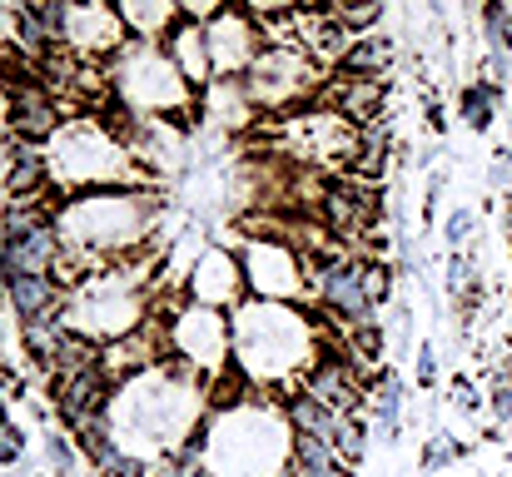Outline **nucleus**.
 I'll use <instances>...</instances> for the list:
<instances>
[{"mask_svg": "<svg viewBox=\"0 0 512 477\" xmlns=\"http://www.w3.org/2000/svg\"><path fill=\"white\" fill-rule=\"evenodd\" d=\"M309 294L319 299L324 314H334L343 328H363V323H378V309L368 304L363 294V259L343 254V249H329L319 254V264L309 269Z\"/></svg>", "mask_w": 512, "mask_h": 477, "instance_id": "nucleus-8", "label": "nucleus"}, {"mask_svg": "<svg viewBox=\"0 0 512 477\" xmlns=\"http://www.w3.org/2000/svg\"><path fill=\"white\" fill-rule=\"evenodd\" d=\"M363 294H368V304H373V309L393 294V279H388V269H383L378 259H363Z\"/></svg>", "mask_w": 512, "mask_h": 477, "instance_id": "nucleus-32", "label": "nucleus"}, {"mask_svg": "<svg viewBox=\"0 0 512 477\" xmlns=\"http://www.w3.org/2000/svg\"><path fill=\"white\" fill-rule=\"evenodd\" d=\"M478 20H483V45L498 50V55H512V10L508 5L488 0V5L478 10Z\"/></svg>", "mask_w": 512, "mask_h": 477, "instance_id": "nucleus-29", "label": "nucleus"}, {"mask_svg": "<svg viewBox=\"0 0 512 477\" xmlns=\"http://www.w3.org/2000/svg\"><path fill=\"white\" fill-rule=\"evenodd\" d=\"M279 408H284V418H289V428H294L299 438H324V443H334V428H339L343 413H329V408L314 403L309 393H289Z\"/></svg>", "mask_w": 512, "mask_h": 477, "instance_id": "nucleus-23", "label": "nucleus"}, {"mask_svg": "<svg viewBox=\"0 0 512 477\" xmlns=\"http://www.w3.org/2000/svg\"><path fill=\"white\" fill-rule=\"evenodd\" d=\"M284 477H294V473H284Z\"/></svg>", "mask_w": 512, "mask_h": 477, "instance_id": "nucleus-43", "label": "nucleus"}, {"mask_svg": "<svg viewBox=\"0 0 512 477\" xmlns=\"http://www.w3.org/2000/svg\"><path fill=\"white\" fill-rule=\"evenodd\" d=\"M65 323L60 318H50V323H30V328H20V338H25V353L45 368V373H55V363H60V348H65Z\"/></svg>", "mask_w": 512, "mask_h": 477, "instance_id": "nucleus-27", "label": "nucleus"}, {"mask_svg": "<svg viewBox=\"0 0 512 477\" xmlns=\"http://www.w3.org/2000/svg\"><path fill=\"white\" fill-rule=\"evenodd\" d=\"M279 140L294 159H309V164H343V159H358V130L334 115V110H314V115H294L279 125Z\"/></svg>", "mask_w": 512, "mask_h": 477, "instance_id": "nucleus-11", "label": "nucleus"}, {"mask_svg": "<svg viewBox=\"0 0 512 477\" xmlns=\"http://www.w3.org/2000/svg\"><path fill=\"white\" fill-rule=\"evenodd\" d=\"M304 393L314 403H324L329 413H343V418H358L368 408V388H363V373L353 358H343L334 348H324L314 358V368L304 373Z\"/></svg>", "mask_w": 512, "mask_h": 477, "instance_id": "nucleus-13", "label": "nucleus"}, {"mask_svg": "<svg viewBox=\"0 0 512 477\" xmlns=\"http://www.w3.org/2000/svg\"><path fill=\"white\" fill-rule=\"evenodd\" d=\"M334 453H339L343 468H358V463H363V453H368V428H363V418H339V428H334Z\"/></svg>", "mask_w": 512, "mask_h": 477, "instance_id": "nucleus-30", "label": "nucleus"}, {"mask_svg": "<svg viewBox=\"0 0 512 477\" xmlns=\"http://www.w3.org/2000/svg\"><path fill=\"white\" fill-rule=\"evenodd\" d=\"M493 413H498V418H512V388L508 383H493Z\"/></svg>", "mask_w": 512, "mask_h": 477, "instance_id": "nucleus-39", "label": "nucleus"}, {"mask_svg": "<svg viewBox=\"0 0 512 477\" xmlns=\"http://www.w3.org/2000/svg\"><path fill=\"white\" fill-rule=\"evenodd\" d=\"M413 378H418V388H433V383H438V353H433V343H423V348H418Z\"/></svg>", "mask_w": 512, "mask_h": 477, "instance_id": "nucleus-35", "label": "nucleus"}, {"mask_svg": "<svg viewBox=\"0 0 512 477\" xmlns=\"http://www.w3.org/2000/svg\"><path fill=\"white\" fill-rule=\"evenodd\" d=\"M110 90L120 95L125 110H150V115H170L189 105V80L174 70V60L165 55V45H145L130 40L115 60H110Z\"/></svg>", "mask_w": 512, "mask_h": 477, "instance_id": "nucleus-5", "label": "nucleus"}, {"mask_svg": "<svg viewBox=\"0 0 512 477\" xmlns=\"http://www.w3.org/2000/svg\"><path fill=\"white\" fill-rule=\"evenodd\" d=\"M65 284L55 279V274H10L5 279V299H10V309L20 318V328H30V323H50V318L65 314Z\"/></svg>", "mask_w": 512, "mask_h": 477, "instance_id": "nucleus-15", "label": "nucleus"}, {"mask_svg": "<svg viewBox=\"0 0 512 477\" xmlns=\"http://www.w3.org/2000/svg\"><path fill=\"white\" fill-rule=\"evenodd\" d=\"M20 458V428L0 413V463H15Z\"/></svg>", "mask_w": 512, "mask_h": 477, "instance_id": "nucleus-36", "label": "nucleus"}, {"mask_svg": "<svg viewBox=\"0 0 512 477\" xmlns=\"http://www.w3.org/2000/svg\"><path fill=\"white\" fill-rule=\"evenodd\" d=\"M150 219H155V199L150 194H135V189H80V194H65V204H55L50 224L60 234V269L55 279L70 289L80 284L85 264H100V259H120L125 249H135L145 234H150Z\"/></svg>", "mask_w": 512, "mask_h": 477, "instance_id": "nucleus-1", "label": "nucleus"}, {"mask_svg": "<svg viewBox=\"0 0 512 477\" xmlns=\"http://www.w3.org/2000/svg\"><path fill=\"white\" fill-rule=\"evenodd\" d=\"M383 164H388V125H373V130L358 135V159H353V169H358L363 179H378Z\"/></svg>", "mask_w": 512, "mask_h": 477, "instance_id": "nucleus-28", "label": "nucleus"}, {"mask_svg": "<svg viewBox=\"0 0 512 477\" xmlns=\"http://www.w3.org/2000/svg\"><path fill=\"white\" fill-rule=\"evenodd\" d=\"M60 45L75 50V60H115L130 45V30L115 5H70Z\"/></svg>", "mask_w": 512, "mask_h": 477, "instance_id": "nucleus-12", "label": "nucleus"}, {"mask_svg": "<svg viewBox=\"0 0 512 477\" xmlns=\"http://www.w3.org/2000/svg\"><path fill=\"white\" fill-rule=\"evenodd\" d=\"M314 85H319V65L299 45H264L259 60L249 65V75L239 80L244 100L259 110H279V105L309 95Z\"/></svg>", "mask_w": 512, "mask_h": 477, "instance_id": "nucleus-7", "label": "nucleus"}, {"mask_svg": "<svg viewBox=\"0 0 512 477\" xmlns=\"http://www.w3.org/2000/svg\"><path fill=\"white\" fill-rule=\"evenodd\" d=\"M388 60H393V45H388L383 35H358V40L348 45V55L339 60V70L353 75V80H378V75L388 70Z\"/></svg>", "mask_w": 512, "mask_h": 477, "instance_id": "nucleus-25", "label": "nucleus"}, {"mask_svg": "<svg viewBox=\"0 0 512 477\" xmlns=\"http://www.w3.org/2000/svg\"><path fill=\"white\" fill-rule=\"evenodd\" d=\"M319 214H324L329 234L358 239V234L373 224V199H368L363 184H329V189L319 194Z\"/></svg>", "mask_w": 512, "mask_h": 477, "instance_id": "nucleus-18", "label": "nucleus"}, {"mask_svg": "<svg viewBox=\"0 0 512 477\" xmlns=\"http://www.w3.org/2000/svg\"><path fill=\"white\" fill-rule=\"evenodd\" d=\"M75 443H80V453L90 458V468L100 477H145L150 468L135 458V453H125L120 448V438L110 433V423L100 418V423H90V428H80L75 433Z\"/></svg>", "mask_w": 512, "mask_h": 477, "instance_id": "nucleus-20", "label": "nucleus"}, {"mask_svg": "<svg viewBox=\"0 0 512 477\" xmlns=\"http://www.w3.org/2000/svg\"><path fill=\"white\" fill-rule=\"evenodd\" d=\"M508 309H512V304H508Z\"/></svg>", "mask_w": 512, "mask_h": 477, "instance_id": "nucleus-44", "label": "nucleus"}, {"mask_svg": "<svg viewBox=\"0 0 512 477\" xmlns=\"http://www.w3.org/2000/svg\"><path fill=\"white\" fill-rule=\"evenodd\" d=\"M45 463H50L60 477L75 473V448H70V438H60V433H55V438H45Z\"/></svg>", "mask_w": 512, "mask_h": 477, "instance_id": "nucleus-33", "label": "nucleus"}, {"mask_svg": "<svg viewBox=\"0 0 512 477\" xmlns=\"http://www.w3.org/2000/svg\"><path fill=\"white\" fill-rule=\"evenodd\" d=\"M0 398H5V378H0Z\"/></svg>", "mask_w": 512, "mask_h": 477, "instance_id": "nucleus-42", "label": "nucleus"}, {"mask_svg": "<svg viewBox=\"0 0 512 477\" xmlns=\"http://www.w3.org/2000/svg\"><path fill=\"white\" fill-rule=\"evenodd\" d=\"M165 328V358H174V368H184L189 378L194 373H224V363L234 358V333H229V318L209 304H184L174 318L160 323Z\"/></svg>", "mask_w": 512, "mask_h": 477, "instance_id": "nucleus-6", "label": "nucleus"}, {"mask_svg": "<svg viewBox=\"0 0 512 477\" xmlns=\"http://www.w3.org/2000/svg\"><path fill=\"white\" fill-rule=\"evenodd\" d=\"M473 229H478V214H473V209H448V219H443V239H448L453 254L473 239Z\"/></svg>", "mask_w": 512, "mask_h": 477, "instance_id": "nucleus-31", "label": "nucleus"}, {"mask_svg": "<svg viewBox=\"0 0 512 477\" xmlns=\"http://www.w3.org/2000/svg\"><path fill=\"white\" fill-rule=\"evenodd\" d=\"M324 95H329L334 115H343L358 135L373 130V125H383V80H353V75H343Z\"/></svg>", "mask_w": 512, "mask_h": 477, "instance_id": "nucleus-19", "label": "nucleus"}, {"mask_svg": "<svg viewBox=\"0 0 512 477\" xmlns=\"http://www.w3.org/2000/svg\"><path fill=\"white\" fill-rule=\"evenodd\" d=\"M448 463H458V443L433 438V443H428V453H423V473H438V468H448Z\"/></svg>", "mask_w": 512, "mask_h": 477, "instance_id": "nucleus-34", "label": "nucleus"}, {"mask_svg": "<svg viewBox=\"0 0 512 477\" xmlns=\"http://www.w3.org/2000/svg\"><path fill=\"white\" fill-rule=\"evenodd\" d=\"M204 45H209L214 80H229V75H249V65L264 50V35H259V25L244 5H219L204 20Z\"/></svg>", "mask_w": 512, "mask_h": 477, "instance_id": "nucleus-10", "label": "nucleus"}, {"mask_svg": "<svg viewBox=\"0 0 512 477\" xmlns=\"http://www.w3.org/2000/svg\"><path fill=\"white\" fill-rule=\"evenodd\" d=\"M160 45H165V55L174 60V70H179L189 85L214 80V70H209V45H204V15L184 10V15H179V25H174Z\"/></svg>", "mask_w": 512, "mask_h": 477, "instance_id": "nucleus-17", "label": "nucleus"}, {"mask_svg": "<svg viewBox=\"0 0 512 477\" xmlns=\"http://www.w3.org/2000/svg\"><path fill=\"white\" fill-rule=\"evenodd\" d=\"M294 453V428L279 403L254 398L209 413V477H284Z\"/></svg>", "mask_w": 512, "mask_h": 477, "instance_id": "nucleus-3", "label": "nucleus"}, {"mask_svg": "<svg viewBox=\"0 0 512 477\" xmlns=\"http://www.w3.org/2000/svg\"><path fill=\"white\" fill-rule=\"evenodd\" d=\"M368 418H373V428L383 433V443L398 438V428H403V378H398L393 368H383V373L373 378V388H368Z\"/></svg>", "mask_w": 512, "mask_h": 477, "instance_id": "nucleus-22", "label": "nucleus"}, {"mask_svg": "<svg viewBox=\"0 0 512 477\" xmlns=\"http://www.w3.org/2000/svg\"><path fill=\"white\" fill-rule=\"evenodd\" d=\"M488 179H493L498 189H512V150H503V155L493 159V169H488Z\"/></svg>", "mask_w": 512, "mask_h": 477, "instance_id": "nucleus-38", "label": "nucleus"}, {"mask_svg": "<svg viewBox=\"0 0 512 477\" xmlns=\"http://www.w3.org/2000/svg\"><path fill=\"white\" fill-rule=\"evenodd\" d=\"M244 284L254 289V299H274L289 304L299 294H309V269L299 264V254L284 239H244Z\"/></svg>", "mask_w": 512, "mask_h": 477, "instance_id": "nucleus-9", "label": "nucleus"}, {"mask_svg": "<svg viewBox=\"0 0 512 477\" xmlns=\"http://www.w3.org/2000/svg\"><path fill=\"white\" fill-rule=\"evenodd\" d=\"M289 473L294 477H348V468L339 463L334 443H324V438H299V433H294Z\"/></svg>", "mask_w": 512, "mask_h": 477, "instance_id": "nucleus-24", "label": "nucleus"}, {"mask_svg": "<svg viewBox=\"0 0 512 477\" xmlns=\"http://www.w3.org/2000/svg\"><path fill=\"white\" fill-rule=\"evenodd\" d=\"M244 264L229 254V249H204L194 274H189V299L194 304H209V309H239L244 304Z\"/></svg>", "mask_w": 512, "mask_h": 477, "instance_id": "nucleus-14", "label": "nucleus"}, {"mask_svg": "<svg viewBox=\"0 0 512 477\" xmlns=\"http://www.w3.org/2000/svg\"><path fill=\"white\" fill-rule=\"evenodd\" d=\"M145 477H209V468H189V463H174V458H165V463H155Z\"/></svg>", "mask_w": 512, "mask_h": 477, "instance_id": "nucleus-37", "label": "nucleus"}, {"mask_svg": "<svg viewBox=\"0 0 512 477\" xmlns=\"http://www.w3.org/2000/svg\"><path fill=\"white\" fill-rule=\"evenodd\" d=\"M498 95H503V90H493V85H483V80L463 85V95H458V115H463V125H468L473 135H488V125L498 120Z\"/></svg>", "mask_w": 512, "mask_h": 477, "instance_id": "nucleus-26", "label": "nucleus"}, {"mask_svg": "<svg viewBox=\"0 0 512 477\" xmlns=\"http://www.w3.org/2000/svg\"><path fill=\"white\" fill-rule=\"evenodd\" d=\"M60 130H65L60 100H55L45 85H30V90H15V95H10V135H15V140H25V145H50Z\"/></svg>", "mask_w": 512, "mask_h": 477, "instance_id": "nucleus-16", "label": "nucleus"}, {"mask_svg": "<svg viewBox=\"0 0 512 477\" xmlns=\"http://www.w3.org/2000/svg\"><path fill=\"white\" fill-rule=\"evenodd\" d=\"M229 333H234L239 373L249 383H264V388L304 383V373L324 353L314 318L299 314L294 304H274V299H244L229 318Z\"/></svg>", "mask_w": 512, "mask_h": 477, "instance_id": "nucleus-2", "label": "nucleus"}, {"mask_svg": "<svg viewBox=\"0 0 512 477\" xmlns=\"http://www.w3.org/2000/svg\"><path fill=\"white\" fill-rule=\"evenodd\" d=\"M453 393H458V408H473L478 398H473V383H453Z\"/></svg>", "mask_w": 512, "mask_h": 477, "instance_id": "nucleus-40", "label": "nucleus"}, {"mask_svg": "<svg viewBox=\"0 0 512 477\" xmlns=\"http://www.w3.org/2000/svg\"><path fill=\"white\" fill-rule=\"evenodd\" d=\"M45 184H50V155L40 145L10 140V150H5V189H10V199H45Z\"/></svg>", "mask_w": 512, "mask_h": 477, "instance_id": "nucleus-21", "label": "nucleus"}, {"mask_svg": "<svg viewBox=\"0 0 512 477\" xmlns=\"http://www.w3.org/2000/svg\"><path fill=\"white\" fill-rule=\"evenodd\" d=\"M5 279H10V259H5V244H0V289H5Z\"/></svg>", "mask_w": 512, "mask_h": 477, "instance_id": "nucleus-41", "label": "nucleus"}, {"mask_svg": "<svg viewBox=\"0 0 512 477\" xmlns=\"http://www.w3.org/2000/svg\"><path fill=\"white\" fill-rule=\"evenodd\" d=\"M135 289H140V279H130L125 269L120 274H85L80 284H70L60 323L70 333H85L100 348H110V343L130 338L145 318V304H140Z\"/></svg>", "mask_w": 512, "mask_h": 477, "instance_id": "nucleus-4", "label": "nucleus"}]
</instances>
